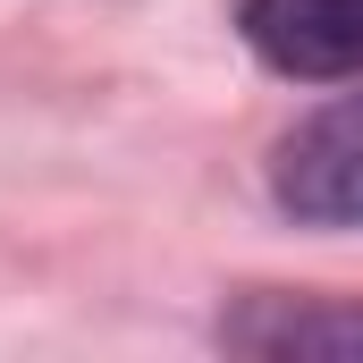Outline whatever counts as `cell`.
<instances>
[{
  "label": "cell",
  "instance_id": "1",
  "mask_svg": "<svg viewBox=\"0 0 363 363\" xmlns=\"http://www.w3.org/2000/svg\"><path fill=\"white\" fill-rule=\"evenodd\" d=\"M271 194L313 228H363V93L313 110L271 161Z\"/></svg>",
  "mask_w": 363,
  "mask_h": 363
},
{
  "label": "cell",
  "instance_id": "2",
  "mask_svg": "<svg viewBox=\"0 0 363 363\" xmlns=\"http://www.w3.org/2000/svg\"><path fill=\"white\" fill-rule=\"evenodd\" d=\"M237 26L279 77L304 85L363 77V0H245Z\"/></svg>",
  "mask_w": 363,
  "mask_h": 363
},
{
  "label": "cell",
  "instance_id": "3",
  "mask_svg": "<svg viewBox=\"0 0 363 363\" xmlns=\"http://www.w3.org/2000/svg\"><path fill=\"white\" fill-rule=\"evenodd\" d=\"M237 347L254 355H363V313H330V304H262L228 321Z\"/></svg>",
  "mask_w": 363,
  "mask_h": 363
}]
</instances>
